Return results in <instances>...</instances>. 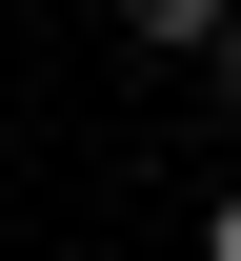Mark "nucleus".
I'll return each mask as SVG.
<instances>
[{"instance_id": "obj_1", "label": "nucleus", "mask_w": 241, "mask_h": 261, "mask_svg": "<svg viewBox=\"0 0 241 261\" xmlns=\"http://www.w3.org/2000/svg\"><path fill=\"white\" fill-rule=\"evenodd\" d=\"M121 40H161V61H201V40H221V0H121Z\"/></svg>"}, {"instance_id": "obj_2", "label": "nucleus", "mask_w": 241, "mask_h": 261, "mask_svg": "<svg viewBox=\"0 0 241 261\" xmlns=\"http://www.w3.org/2000/svg\"><path fill=\"white\" fill-rule=\"evenodd\" d=\"M201 81H221V100H241V0H221V40H201Z\"/></svg>"}, {"instance_id": "obj_3", "label": "nucleus", "mask_w": 241, "mask_h": 261, "mask_svg": "<svg viewBox=\"0 0 241 261\" xmlns=\"http://www.w3.org/2000/svg\"><path fill=\"white\" fill-rule=\"evenodd\" d=\"M201 261H241V201H221V221H201Z\"/></svg>"}]
</instances>
